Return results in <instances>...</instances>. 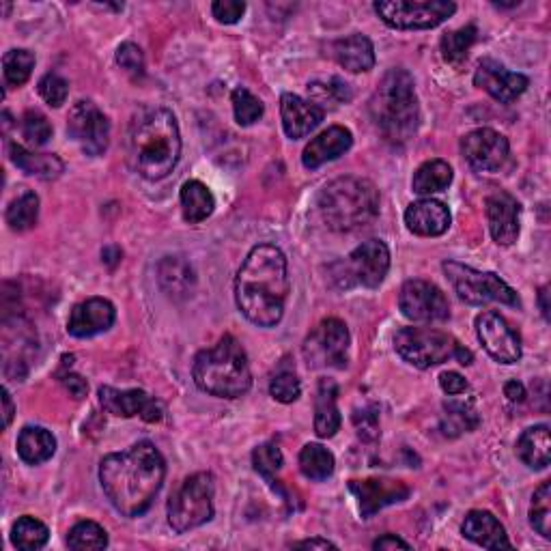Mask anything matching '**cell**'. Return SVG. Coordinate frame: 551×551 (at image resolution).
I'll return each mask as SVG.
<instances>
[{
    "label": "cell",
    "mask_w": 551,
    "mask_h": 551,
    "mask_svg": "<svg viewBox=\"0 0 551 551\" xmlns=\"http://www.w3.org/2000/svg\"><path fill=\"white\" fill-rule=\"evenodd\" d=\"M39 95L44 97V100L54 106V108H59L65 104L67 100V95H69V84L65 78H61L59 74H46L44 78L39 80Z\"/></svg>",
    "instance_id": "obj_46"
},
{
    "label": "cell",
    "mask_w": 551,
    "mask_h": 551,
    "mask_svg": "<svg viewBox=\"0 0 551 551\" xmlns=\"http://www.w3.org/2000/svg\"><path fill=\"white\" fill-rule=\"evenodd\" d=\"M504 397L508 401H513V403H521V401H526V388L524 384H521V381H508V384L504 386Z\"/></svg>",
    "instance_id": "obj_53"
},
{
    "label": "cell",
    "mask_w": 551,
    "mask_h": 551,
    "mask_svg": "<svg viewBox=\"0 0 551 551\" xmlns=\"http://www.w3.org/2000/svg\"><path fill=\"white\" fill-rule=\"evenodd\" d=\"M160 285L171 298H188L194 287L192 267L179 257H166L158 267Z\"/></svg>",
    "instance_id": "obj_32"
},
{
    "label": "cell",
    "mask_w": 551,
    "mask_h": 551,
    "mask_svg": "<svg viewBox=\"0 0 551 551\" xmlns=\"http://www.w3.org/2000/svg\"><path fill=\"white\" fill-rule=\"evenodd\" d=\"M48 539H50V532L46 524H41V521L35 517L24 515L16 521V524H13L11 543L18 549H24V551L41 549L48 543Z\"/></svg>",
    "instance_id": "obj_36"
},
{
    "label": "cell",
    "mask_w": 551,
    "mask_h": 551,
    "mask_svg": "<svg viewBox=\"0 0 551 551\" xmlns=\"http://www.w3.org/2000/svg\"><path fill=\"white\" fill-rule=\"evenodd\" d=\"M233 110H235V121L239 125H252L263 117V102L259 97H254L246 87H237L231 95Z\"/></svg>",
    "instance_id": "obj_42"
},
{
    "label": "cell",
    "mask_w": 551,
    "mask_h": 551,
    "mask_svg": "<svg viewBox=\"0 0 551 551\" xmlns=\"http://www.w3.org/2000/svg\"><path fill=\"white\" fill-rule=\"evenodd\" d=\"M371 117L392 145H405L418 132L420 108L414 78L405 69H392L371 97Z\"/></svg>",
    "instance_id": "obj_5"
},
{
    "label": "cell",
    "mask_w": 551,
    "mask_h": 551,
    "mask_svg": "<svg viewBox=\"0 0 551 551\" xmlns=\"http://www.w3.org/2000/svg\"><path fill=\"white\" fill-rule=\"evenodd\" d=\"M373 549H412V545L399 539L397 534H386L373 543Z\"/></svg>",
    "instance_id": "obj_52"
},
{
    "label": "cell",
    "mask_w": 551,
    "mask_h": 551,
    "mask_svg": "<svg viewBox=\"0 0 551 551\" xmlns=\"http://www.w3.org/2000/svg\"><path fill=\"white\" fill-rule=\"evenodd\" d=\"M3 407H5V429H7L11 425L13 414H16V407H13L11 392L7 388H3Z\"/></svg>",
    "instance_id": "obj_55"
},
{
    "label": "cell",
    "mask_w": 551,
    "mask_h": 551,
    "mask_svg": "<svg viewBox=\"0 0 551 551\" xmlns=\"http://www.w3.org/2000/svg\"><path fill=\"white\" fill-rule=\"evenodd\" d=\"M478 427V416L470 403H446L444 405V418H442V429L446 435H459L468 433Z\"/></svg>",
    "instance_id": "obj_40"
},
{
    "label": "cell",
    "mask_w": 551,
    "mask_h": 551,
    "mask_svg": "<svg viewBox=\"0 0 551 551\" xmlns=\"http://www.w3.org/2000/svg\"><path fill=\"white\" fill-rule=\"evenodd\" d=\"M100 403L108 414L119 418L140 416L145 422H160L164 418V407L145 390H117L112 386L100 388Z\"/></svg>",
    "instance_id": "obj_17"
},
{
    "label": "cell",
    "mask_w": 551,
    "mask_h": 551,
    "mask_svg": "<svg viewBox=\"0 0 551 551\" xmlns=\"http://www.w3.org/2000/svg\"><path fill=\"white\" fill-rule=\"evenodd\" d=\"M450 209L435 199H422L407 207L405 224L418 237H440L450 226Z\"/></svg>",
    "instance_id": "obj_23"
},
{
    "label": "cell",
    "mask_w": 551,
    "mask_h": 551,
    "mask_svg": "<svg viewBox=\"0 0 551 551\" xmlns=\"http://www.w3.org/2000/svg\"><path fill=\"white\" fill-rule=\"evenodd\" d=\"M334 278L343 289L362 285L366 289H377L390 270V250L381 239H369L353 250L349 257L334 265Z\"/></svg>",
    "instance_id": "obj_11"
},
{
    "label": "cell",
    "mask_w": 551,
    "mask_h": 551,
    "mask_svg": "<svg viewBox=\"0 0 551 551\" xmlns=\"http://www.w3.org/2000/svg\"><path fill=\"white\" fill-rule=\"evenodd\" d=\"M338 386L334 379H321L315 399V433L321 440H330L341 429V412H338Z\"/></svg>",
    "instance_id": "obj_27"
},
{
    "label": "cell",
    "mask_w": 551,
    "mask_h": 551,
    "mask_svg": "<svg viewBox=\"0 0 551 551\" xmlns=\"http://www.w3.org/2000/svg\"><path fill=\"white\" fill-rule=\"evenodd\" d=\"M295 547L298 549H336V545L326 539H308L302 543H295Z\"/></svg>",
    "instance_id": "obj_54"
},
{
    "label": "cell",
    "mask_w": 551,
    "mask_h": 551,
    "mask_svg": "<svg viewBox=\"0 0 551 551\" xmlns=\"http://www.w3.org/2000/svg\"><path fill=\"white\" fill-rule=\"evenodd\" d=\"M476 35H478L476 26H465V28H459V31L446 33L442 37V44H440L444 61L459 67L465 59H468V52L474 46Z\"/></svg>",
    "instance_id": "obj_37"
},
{
    "label": "cell",
    "mask_w": 551,
    "mask_h": 551,
    "mask_svg": "<svg viewBox=\"0 0 551 551\" xmlns=\"http://www.w3.org/2000/svg\"><path fill=\"white\" fill-rule=\"evenodd\" d=\"M442 270L450 282V287L463 302L483 306V304H506L519 306L517 293L506 285V282L493 272H478L470 265H463L459 261H446Z\"/></svg>",
    "instance_id": "obj_9"
},
{
    "label": "cell",
    "mask_w": 551,
    "mask_h": 551,
    "mask_svg": "<svg viewBox=\"0 0 551 551\" xmlns=\"http://www.w3.org/2000/svg\"><path fill=\"white\" fill-rule=\"evenodd\" d=\"M300 470L308 480H326L334 472V455L321 444H306L300 452Z\"/></svg>",
    "instance_id": "obj_34"
},
{
    "label": "cell",
    "mask_w": 551,
    "mask_h": 551,
    "mask_svg": "<svg viewBox=\"0 0 551 551\" xmlns=\"http://www.w3.org/2000/svg\"><path fill=\"white\" fill-rule=\"evenodd\" d=\"M330 50H332V56L336 59V63L345 67L351 74L371 72V69L375 67L373 41L360 33L351 35L347 39L334 41Z\"/></svg>",
    "instance_id": "obj_26"
},
{
    "label": "cell",
    "mask_w": 551,
    "mask_h": 551,
    "mask_svg": "<svg viewBox=\"0 0 551 551\" xmlns=\"http://www.w3.org/2000/svg\"><path fill=\"white\" fill-rule=\"evenodd\" d=\"M440 386L446 394H450V397H457V394H463L468 390V381L455 371H446L440 375Z\"/></svg>",
    "instance_id": "obj_50"
},
{
    "label": "cell",
    "mask_w": 551,
    "mask_h": 551,
    "mask_svg": "<svg viewBox=\"0 0 551 551\" xmlns=\"http://www.w3.org/2000/svg\"><path fill=\"white\" fill-rule=\"evenodd\" d=\"M214 476L199 472L190 476L168 500V524L177 534H186L214 517Z\"/></svg>",
    "instance_id": "obj_8"
},
{
    "label": "cell",
    "mask_w": 551,
    "mask_h": 551,
    "mask_svg": "<svg viewBox=\"0 0 551 551\" xmlns=\"http://www.w3.org/2000/svg\"><path fill=\"white\" fill-rule=\"evenodd\" d=\"M192 377L199 390L218 399H239L252 386L246 351L231 334H224L211 349L196 353Z\"/></svg>",
    "instance_id": "obj_4"
},
{
    "label": "cell",
    "mask_w": 551,
    "mask_h": 551,
    "mask_svg": "<svg viewBox=\"0 0 551 551\" xmlns=\"http://www.w3.org/2000/svg\"><path fill=\"white\" fill-rule=\"evenodd\" d=\"M67 132L80 149L95 158L108 149L110 143V121L93 102L82 100L74 104L67 117Z\"/></svg>",
    "instance_id": "obj_13"
},
{
    "label": "cell",
    "mask_w": 551,
    "mask_h": 551,
    "mask_svg": "<svg viewBox=\"0 0 551 551\" xmlns=\"http://www.w3.org/2000/svg\"><path fill=\"white\" fill-rule=\"evenodd\" d=\"M476 332L489 356L500 364H515L521 358V338L496 310H485L476 317Z\"/></svg>",
    "instance_id": "obj_15"
},
{
    "label": "cell",
    "mask_w": 551,
    "mask_h": 551,
    "mask_svg": "<svg viewBox=\"0 0 551 551\" xmlns=\"http://www.w3.org/2000/svg\"><path fill=\"white\" fill-rule=\"evenodd\" d=\"M289 287L285 252L272 244L254 246L235 278L237 308L254 326L274 328L285 315Z\"/></svg>",
    "instance_id": "obj_2"
},
{
    "label": "cell",
    "mask_w": 551,
    "mask_h": 551,
    "mask_svg": "<svg viewBox=\"0 0 551 551\" xmlns=\"http://www.w3.org/2000/svg\"><path fill=\"white\" fill-rule=\"evenodd\" d=\"M9 158L13 164L20 168V171H24L26 175L39 177V179H56V177H61L65 171V164L59 155L35 153V151H28L16 143L9 145Z\"/></svg>",
    "instance_id": "obj_28"
},
{
    "label": "cell",
    "mask_w": 551,
    "mask_h": 551,
    "mask_svg": "<svg viewBox=\"0 0 551 551\" xmlns=\"http://www.w3.org/2000/svg\"><path fill=\"white\" fill-rule=\"evenodd\" d=\"M117 319V310L104 298H89L74 306L67 321V332L76 338H91L112 328Z\"/></svg>",
    "instance_id": "obj_21"
},
{
    "label": "cell",
    "mask_w": 551,
    "mask_h": 551,
    "mask_svg": "<svg viewBox=\"0 0 551 551\" xmlns=\"http://www.w3.org/2000/svg\"><path fill=\"white\" fill-rule=\"evenodd\" d=\"M317 209L330 231H356L379 216V190L369 179L338 177L321 190Z\"/></svg>",
    "instance_id": "obj_6"
},
{
    "label": "cell",
    "mask_w": 551,
    "mask_h": 551,
    "mask_svg": "<svg viewBox=\"0 0 551 551\" xmlns=\"http://www.w3.org/2000/svg\"><path fill=\"white\" fill-rule=\"evenodd\" d=\"M130 155L138 175L149 181H160L173 173L181 155V134L171 110L151 108L134 121Z\"/></svg>",
    "instance_id": "obj_3"
},
{
    "label": "cell",
    "mask_w": 551,
    "mask_h": 551,
    "mask_svg": "<svg viewBox=\"0 0 551 551\" xmlns=\"http://www.w3.org/2000/svg\"><path fill=\"white\" fill-rule=\"evenodd\" d=\"M487 222L493 242L498 246H513L521 229V205L508 192L487 196Z\"/></svg>",
    "instance_id": "obj_20"
},
{
    "label": "cell",
    "mask_w": 551,
    "mask_h": 551,
    "mask_svg": "<svg viewBox=\"0 0 551 551\" xmlns=\"http://www.w3.org/2000/svg\"><path fill=\"white\" fill-rule=\"evenodd\" d=\"M67 545L76 551L104 549L108 547V534L100 524H95V521H80V524L69 530Z\"/></svg>",
    "instance_id": "obj_39"
},
{
    "label": "cell",
    "mask_w": 551,
    "mask_h": 551,
    "mask_svg": "<svg viewBox=\"0 0 551 551\" xmlns=\"http://www.w3.org/2000/svg\"><path fill=\"white\" fill-rule=\"evenodd\" d=\"M351 336L345 323L336 317L323 319L308 334L304 343V358L310 369H345Z\"/></svg>",
    "instance_id": "obj_12"
},
{
    "label": "cell",
    "mask_w": 551,
    "mask_h": 551,
    "mask_svg": "<svg viewBox=\"0 0 551 551\" xmlns=\"http://www.w3.org/2000/svg\"><path fill=\"white\" fill-rule=\"evenodd\" d=\"M308 91H313L315 95H321V97H330L332 102H349L351 100L349 84L343 82L341 78H332L328 84H310Z\"/></svg>",
    "instance_id": "obj_49"
},
{
    "label": "cell",
    "mask_w": 551,
    "mask_h": 551,
    "mask_svg": "<svg viewBox=\"0 0 551 551\" xmlns=\"http://www.w3.org/2000/svg\"><path fill=\"white\" fill-rule=\"evenodd\" d=\"M179 201H181L183 218H186L190 224L207 220L216 209L214 194H211V190L205 186V183L196 179L183 183Z\"/></svg>",
    "instance_id": "obj_31"
},
{
    "label": "cell",
    "mask_w": 551,
    "mask_h": 551,
    "mask_svg": "<svg viewBox=\"0 0 551 551\" xmlns=\"http://www.w3.org/2000/svg\"><path fill=\"white\" fill-rule=\"evenodd\" d=\"M541 308H543V315L545 319H549V304H547V287L541 289Z\"/></svg>",
    "instance_id": "obj_56"
},
{
    "label": "cell",
    "mask_w": 551,
    "mask_h": 551,
    "mask_svg": "<svg viewBox=\"0 0 551 551\" xmlns=\"http://www.w3.org/2000/svg\"><path fill=\"white\" fill-rule=\"evenodd\" d=\"M117 63L130 74H143L145 72V59H143V50H140L132 41L119 46L117 50Z\"/></svg>",
    "instance_id": "obj_47"
},
{
    "label": "cell",
    "mask_w": 551,
    "mask_h": 551,
    "mask_svg": "<svg viewBox=\"0 0 551 551\" xmlns=\"http://www.w3.org/2000/svg\"><path fill=\"white\" fill-rule=\"evenodd\" d=\"M373 9L397 31H427L444 24L457 11V5L448 0H381Z\"/></svg>",
    "instance_id": "obj_10"
},
{
    "label": "cell",
    "mask_w": 551,
    "mask_h": 551,
    "mask_svg": "<svg viewBox=\"0 0 551 551\" xmlns=\"http://www.w3.org/2000/svg\"><path fill=\"white\" fill-rule=\"evenodd\" d=\"M517 457L532 470H545L551 459L549 427L536 425L521 433L517 440Z\"/></svg>",
    "instance_id": "obj_29"
},
{
    "label": "cell",
    "mask_w": 551,
    "mask_h": 551,
    "mask_svg": "<svg viewBox=\"0 0 551 551\" xmlns=\"http://www.w3.org/2000/svg\"><path fill=\"white\" fill-rule=\"evenodd\" d=\"M349 491L356 496L360 513L364 519H371L381 508L390 504H399L409 498V489L403 480L388 478H369V480H351Z\"/></svg>",
    "instance_id": "obj_18"
},
{
    "label": "cell",
    "mask_w": 551,
    "mask_h": 551,
    "mask_svg": "<svg viewBox=\"0 0 551 551\" xmlns=\"http://www.w3.org/2000/svg\"><path fill=\"white\" fill-rule=\"evenodd\" d=\"M63 384L65 388L74 394L76 399H82V397H87V392H89V386H87V381H84L80 375H65L63 379Z\"/></svg>",
    "instance_id": "obj_51"
},
{
    "label": "cell",
    "mask_w": 551,
    "mask_h": 551,
    "mask_svg": "<svg viewBox=\"0 0 551 551\" xmlns=\"http://www.w3.org/2000/svg\"><path fill=\"white\" fill-rule=\"evenodd\" d=\"M270 394L278 401V403H293L300 399L302 394V384L298 375L293 371H280L274 375V379L270 381Z\"/></svg>",
    "instance_id": "obj_44"
},
{
    "label": "cell",
    "mask_w": 551,
    "mask_h": 551,
    "mask_svg": "<svg viewBox=\"0 0 551 551\" xmlns=\"http://www.w3.org/2000/svg\"><path fill=\"white\" fill-rule=\"evenodd\" d=\"M252 463H254V470H257L261 476L272 480V476L282 468L285 459H282V452L276 444H263L252 452Z\"/></svg>",
    "instance_id": "obj_45"
},
{
    "label": "cell",
    "mask_w": 551,
    "mask_h": 551,
    "mask_svg": "<svg viewBox=\"0 0 551 551\" xmlns=\"http://www.w3.org/2000/svg\"><path fill=\"white\" fill-rule=\"evenodd\" d=\"M461 532L465 539L472 543L485 547V549H511V541H508L504 526L498 521L496 515L489 511H470L463 519Z\"/></svg>",
    "instance_id": "obj_25"
},
{
    "label": "cell",
    "mask_w": 551,
    "mask_h": 551,
    "mask_svg": "<svg viewBox=\"0 0 551 551\" xmlns=\"http://www.w3.org/2000/svg\"><path fill=\"white\" fill-rule=\"evenodd\" d=\"M353 145V136L347 127L332 125L326 132H321L317 138L310 140L302 153V164L310 171L323 166L326 162H332L336 158L345 155Z\"/></svg>",
    "instance_id": "obj_24"
},
{
    "label": "cell",
    "mask_w": 551,
    "mask_h": 551,
    "mask_svg": "<svg viewBox=\"0 0 551 551\" xmlns=\"http://www.w3.org/2000/svg\"><path fill=\"white\" fill-rule=\"evenodd\" d=\"M401 313L416 323H437L450 317V306L440 287L427 280H407L399 295Z\"/></svg>",
    "instance_id": "obj_14"
},
{
    "label": "cell",
    "mask_w": 551,
    "mask_h": 551,
    "mask_svg": "<svg viewBox=\"0 0 551 551\" xmlns=\"http://www.w3.org/2000/svg\"><path fill=\"white\" fill-rule=\"evenodd\" d=\"M280 115H282V127L285 134L291 140H300L308 136L310 132L326 117V110L321 106L302 100L300 95L285 93L280 97Z\"/></svg>",
    "instance_id": "obj_22"
},
{
    "label": "cell",
    "mask_w": 551,
    "mask_h": 551,
    "mask_svg": "<svg viewBox=\"0 0 551 551\" xmlns=\"http://www.w3.org/2000/svg\"><path fill=\"white\" fill-rule=\"evenodd\" d=\"M166 461L151 442L108 455L100 465V483L110 504L125 517L145 515L164 485Z\"/></svg>",
    "instance_id": "obj_1"
},
{
    "label": "cell",
    "mask_w": 551,
    "mask_h": 551,
    "mask_svg": "<svg viewBox=\"0 0 551 551\" xmlns=\"http://www.w3.org/2000/svg\"><path fill=\"white\" fill-rule=\"evenodd\" d=\"M461 153L478 173H496L506 164L511 145L508 138L491 127H480L461 140Z\"/></svg>",
    "instance_id": "obj_16"
},
{
    "label": "cell",
    "mask_w": 551,
    "mask_h": 551,
    "mask_svg": "<svg viewBox=\"0 0 551 551\" xmlns=\"http://www.w3.org/2000/svg\"><path fill=\"white\" fill-rule=\"evenodd\" d=\"M394 349L399 356L416 369H431V366L457 360L459 364H472L474 356L465 349L455 336L431 328H403L394 336Z\"/></svg>",
    "instance_id": "obj_7"
},
{
    "label": "cell",
    "mask_w": 551,
    "mask_h": 551,
    "mask_svg": "<svg viewBox=\"0 0 551 551\" xmlns=\"http://www.w3.org/2000/svg\"><path fill=\"white\" fill-rule=\"evenodd\" d=\"M7 224L11 231L33 229L39 218V196L35 192H22L16 201L7 207Z\"/></svg>",
    "instance_id": "obj_35"
},
{
    "label": "cell",
    "mask_w": 551,
    "mask_h": 551,
    "mask_svg": "<svg viewBox=\"0 0 551 551\" xmlns=\"http://www.w3.org/2000/svg\"><path fill=\"white\" fill-rule=\"evenodd\" d=\"M211 13L220 24H237L246 13V3H239V0H216L211 5Z\"/></svg>",
    "instance_id": "obj_48"
},
{
    "label": "cell",
    "mask_w": 551,
    "mask_h": 551,
    "mask_svg": "<svg viewBox=\"0 0 551 551\" xmlns=\"http://www.w3.org/2000/svg\"><path fill=\"white\" fill-rule=\"evenodd\" d=\"M56 452L54 435L44 427H24L18 435V455L28 465H41Z\"/></svg>",
    "instance_id": "obj_30"
},
{
    "label": "cell",
    "mask_w": 551,
    "mask_h": 551,
    "mask_svg": "<svg viewBox=\"0 0 551 551\" xmlns=\"http://www.w3.org/2000/svg\"><path fill=\"white\" fill-rule=\"evenodd\" d=\"M474 84L478 89L489 93L496 102L511 104L517 100L519 95L526 93L530 80L524 74L508 72V69L498 61L485 59V61H480L476 67Z\"/></svg>",
    "instance_id": "obj_19"
},
{
    "label": "cell",
    "mask_w": 551,
    "mask_h": 551,
    "mask_svg": "<svg viewBox=\"0 0 551 551\" xmlns=\"http://www.w3.org/2000/svg\"><path fill=\"white\" fill-rule=\"evenodd\" d=\"M22 136L35 147H44L52 138V125L39 110H28L22 117Z\"/></svg>",
    "instance_id": "obj_43"
},
{
    "label": "cell",
    "mask_w": 551,
    "mask_h": 551,
    "mask_svg": "<svg viewBox=\"0 0 551 551\" xmlns=\"http://www.w3.org/2000/svg\"><path fill=\"white\" fill-rule=\"evenodd\" d=\"M452 183V168L444 160H429L414 173L412 188L420 196H431L446 190Z\"/></svg>",
    "instance_id": "obj_33"
},
{
    "label": "cell",
    "mask_w": 551,
    "mask_h": 551,
    "mask_svg": "<svg viewBox=\"0 0 551 551\" xmlns=\"http://www.w3.org/2000/svg\"><path fill=\"white\" fill-rule=\"evenodd\" d=\"M35 69V54L28 50H9L3 56V74L9 87H22Z\"/></svg>",
    "instance_id": "obj_38"
},
{
    "label": "cell",
    "mask_w": 551,
    "mask_h": 551,
    "mask_svg": "<svg viewBox=\"0 0 551 551\" xmlns=\"http://www.w3.org/2000/svg\"><path fill=\"white\" fill-rule=\"evenodd\" d=\"M530 524L543 539H551V485L543 483L534 491L530 504Z\"/></svg>",
    "instance_id": "obj_41"
}]
</instances>
